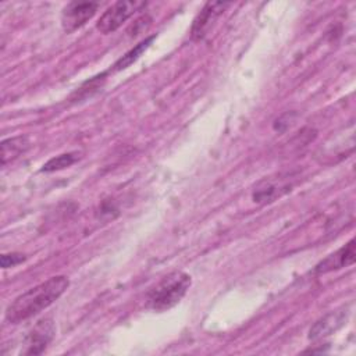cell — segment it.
I'll use <instances>...</instances> for the list:
<instances>
[{
    "label": "cell",
    "mask_w": 356,
    "mask_h": 356,
    "mask_svg": "<svg viewBox=\"0 0 356 356\" xmlns=\"http://www.w3.org/2000/svg\"><path fill=\"white\" fill-rule=\"evenodd\" d=\"M56 334L54 321L49 317L39 320L32 330L28 332L24 343L22 355H40L44 352L47 345L51 342Z\"/></svg>",
    "instance_id": "obj_5"
},
{
    "label": "cell",
    "mask_w": 356,
    "mask_h": 356,
    "mask_svg": "<svg viewBox=\"0 0 356 356\" xmlns=\"http://www.w3.org/2000/svg\"><path fill=\"white\" fill-rule=\"evenodd\" d=\"M29 138L25 135L4 139L1 142V165H6L7 163H11L17 157H19L29 149Z\"/></svg>",
    "instance_id": "obj_9"
},
{
    "label": "cell",
    "mask_w": 356,
    "mask_h": 356,
    "mask_svg": "<svg viewBox=\"0 0 356 356\" xmlns=\"http://www.w3.org/2000/svg\"><path fill=\"white\" fill-rule=\"evenodd\" d=\"M79 159V153L78 152H70V153H63L60 156H56L53 159H50L42 168L43 172H53V171H58L63 168H67L70 165H72L76 160Z\"/></svg>",
    "instance_id": "obj_11"
},
{
    "label": "cell",
    "mask_w": 356,
    "mask_h": 356,
    "mask_svg": "<svg viewBox=\"0 0 356 356\" xmlns=\"http://www.w3.org/2000/svg\"><path fill=\"white\" fill-rule=\"evenodd\" d=\"M192 280L184 271H172L163 277L146 295V307L164 312L174 307L186 295Z\"/></svg>",
    "instance_id": "obj_2"
},
{
    "label": "cell",
    "mask_w": 356,
    "mask_h": 356,
    "mask_svg": "<svg viewBox=\"0 0 356 356\" xmlns=\"http://www.w3.org/2000/svg\"><path fill=\"white\" fill-rule=\"evenodd\" d=\"M99 3L72 1L68 3L61 13V25L67 33L82 28L97 11Z\"/></svg>",
    "instance_id": "obj_4"
},
{
    "label": "cell",
    "mask_w": 356,
    "mask_h": 356,
    "mask_svg": "<svg viewBox=\"0 0 356 356\" xmlns=\"http://www.w3.org/2000/svg\"><path fill=\"white\" fill-rule=\"evenodd\" d=\"M154 35L153 36H149V38H146L145 40H142L140 43H138L134 49H131L129 51H127L120 60H117L115 61V64L113 65V71H121V70H124V68H127V67H129L134 61H136L140 56H142V53L150 46V43L154 40Z\"/></svg>",
    "instance_id": "obj_10"
},
{
    "label": "cell",
    "mask_w": 356,
    "mask_h": 356,
    "mask_svg": "<svg viewBox=\"0 0 356 356\" xmlns=\"http://www.w3.org/2000/svg\"><path fill=\"white\" fill-rule=\"evenodd\" d=\"M280 195H281V188H278L277 185L264 182L253 192V200L259 203H267V202H273Z\"/></svg>",
    "instance_id": "obj_12"
},
{
    "label": "cell",
    "mask_w": 356,
    "mask_h": 356,
    "mask_svg": "<svg viewBox=\"0 0 356 356\" xmlns=\"http://www.w3.org/2000/svg\"><path fill=\"white\" fill-rule=\"evenodd\" d=\"M150 22H152V18H150L149 15H142V17L138 18V19L134 22V25L131 26L129 35H131V36H135V35L140 33L142 31H145V29L149 28Z\"/></svg>",
    "instance_id": "obj_14"
},
{
    "label": "cell",
    "mask_w": 356,
    "mask_h": 356,
    "mask_svg": "<svg viewBox=\"0 0 356 356\" xmlns=\"http://www.w3.org/2000/svg\"><path fill=\"white\" fill-rule=\"evenodd\" d=\"M24 260H26L25 254L14 252V253H4V254H1L0 263H1L3 268H10V267H14V266L22 263Z\"/></svg>",
    "instance_id": "obj_13"
},
{
    "label": "cell",
    "mask_w": 356,
    "mask_h": 356,
    "mask_svg": "<svg viewBox=\"0 0 356 356\" xmlns=\"http://www.w3.org/2000/svg\"><path fill=\"white\" fill-rule=\"evenodd\" d=\"M147 3L145 1H117L110 6L99 18L96 28L99 32L107 35L115 32L128 18H131L135 13L145 8Z\"/></svg>",
    "instance_id": "obj_3"
},
{
    "label": "cell",
    "mask_w": 356,
    "mask_h": 356,
    "mask_svg": "<svg viewBox=\"0 0 356 356\" xmlns=\"http://www.w3.org/2000/svg\"><path fill=\"white\" fill-rule=\"evenodd\" d=\"M231 6L227 1H209L203 6L200 13L193 19L191 28V38L193 40H202L207 36L217 18Z\"/></svg>",
    "instance_id": "obj_6"
},
{
    "label": "cell",
    "mask_w": 356,
    "mask_h": 356,
    "mask_svg": "<svg viewBox=\"0 0 356 356\" xmlns=\"http://www.w3.org/2000/svg\"><path fill=\"white\" fill-rule=\"evenodd\" d=\"M70 286L65 275H56L17 296L6 309V320L11 324L25 321L54 303Z\"/></svg>",
    "instance_id": "obj_1"
},
{
    "label": "cell",
    "mask_w": 356,
    "mask_h": 356,
    "mask_svg": "<svg viewBox=\"0 0 356 356\" xmlns=\"http://www.w3.org/2000/svg\"><path fill=\"white\" fill-rule=\"evenodd\" d=\"M355 243L356 242L352 238L346 245L341 246L337 252H334L330 256H327L325 259H323L314 267V273L321 275V274H327V273L352 266L356 260V245Z\"/></svg>",
    "instance_id": "obj_7"
},
{
    "label": "cell",
    "mask_w": 356,
    "mask_h": 356,
    "mask_svg": "<svg viewBox=\"0 0 356 356\" xmlns=\"http://www.w3.org/2000/svg\"><path fill=\"white\" fill-rule=\"evenodd\" d=\"M343 323H345L343 312H331L314 323V325L309 331V338L318 339L325 335H330L331 332L337 331Z\"/></svg>",
    "instance_id": "obj_8"
}]
</instances>
